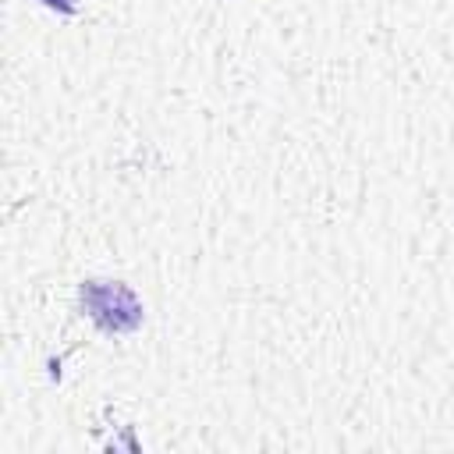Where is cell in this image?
Segmentation results:
<instances>
[{
    "instance_id": "2",
    "label": "cell",
    "mask_w": 454,
    "mask_h": 454,
    "mask_svg": "<svg viewBox=\"0 0 454 454\" xmlns=\"http://www.w3.org/2000/svg\"><path fill=\"white\" fill-rule=\"evenodd\" d=\"M46 7H53V11H60V14H74V0H43Z\"/></svg>"
},
{
    "instance_id": "1",
    "label": "cell",
    "mask_w": 454,
    "mask_h": 454,
    "mask_svg": "<svg viewBox=\"0 0 454 454\" xmlns=\"http://www.w3.org/2000/svg\"><path fill=\"white\" fill-rule=\"evenodd\" d=\"M78 301L89 312V319L106 333H131L145 319V309H142L138 294L124 280H99V277L82 280Z\"/></svg>"
}]
</instances>
